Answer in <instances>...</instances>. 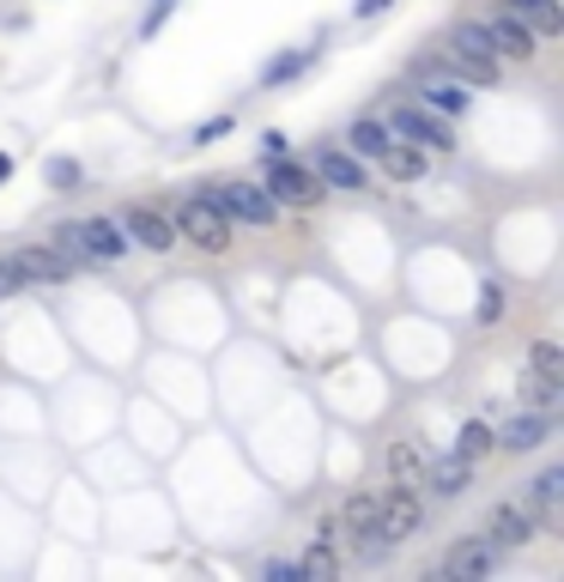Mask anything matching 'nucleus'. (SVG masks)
Listing matches in <instances>:
<instances>
[{"label": "nucleus", "instance_id": "19", "mask_svg": "<svg viewBox=\"0 0 564 582\" xmlns=\"http://www.w3.org/2000/svg\"><path fill=\"white\" fill-rule=\"evenodd\" d=\"M389 122H382V115H358L352 127H346V152H352V159H377L382 146H389Z\"/></svg>", "mask_w": 564, "mask_h": 582}, {"label": "nucleus", "instance_id": "8", "mask_svg": "<svg viewBox=\"0 0 564 582\" xmlns=\"http://www.w3.org/2000/svg\"><path fill=\"white\" fill-rule=\"evenodd\" d=\"M419 528H425V503H419V491H407V486H394L389 498H377V534L382 540H413Z\"/></svg>", "mask_w": 564, "mask_h": 582}, {"label": "nucleus", "instance_id": "18", "mask_svg": "<svg viewBox=\"0 0 564 582\" xmlns=\"http://www.w3.org/2000/svg\"><path fill=\"white\" fill-rule=\"evenodd\" d=\"M504 12L529 19L534 37H558L564 31V7H558V0H504Z\"/></svg>", "mask_w": 564, "mask_h": 582}, {"label": "nucleus", "instance_id": "25", "mask_svg": "<svg viewBox=\"0 0 564 582\" xmlns=\"http://www.w3.org/2000/svg\"><path fill=\"white\" fill-rule=\"evenodd\" d=\"M492 449H498V437H492V425H485V419H468V425H461V431H455V456H468V461H485V456H492Z\"/></svg>", "mask_w": 564, "mask_h": 582}, {"label": "nucleus", "instance_id": "10", "mask_svg": "<svg viewBox=\"0 0 564 582\" xmlns=\"http://www.w3.org/2000/svg\"><path fill=\"white\" fill-rule=\"evenodd\" d=\"M485 37H492L498 61H534L541 55V37L529 31V19H516V12H492V19H480Z\"/></svg>", "mask_w": 564, "mask_h": 582}, {"label": "nucleus", "instance_id": "2", "mask_svg": "<svg viewBox=\"0 0 564 582\" xmlns=\"http://www.w3.org/2000/svg\"><path fill=\"white\" fill-rule=\"evenodd\" d=\"M176 237L183 243H195L201 255H225L230 249V218L219 213V201H213V194H188L183 206H176Z\"/></svg>", "mask_w": 564, "mask_h": 582}, {"label": "nucleus", "instance_id": "32", "mask_svg": "<svg viewBox=\"0 0 564 582\" xmlns=\"http://www.w3.org/2000/svg\"><path fill=\"white\" fill-rule=\"evenodd\" d=\"M286 146H291V140L279 134V127H267V134H262V159H279V152H286Z\"/></svg>", "mask_w": 564, "mask_h": 582}, {"label": "nucleus", "instance_id": "15", "mask_svg": "<svg viewBox=\"0 0 564 582\" xmlns=\"http://www.w3.org/2000/svg\"><path fill=\"white\" fill-rule=\"evenodd\" d=\"M377 159H382V171H389V183H419V176L431 171L425 146H413V140H389Z\"/></svg>", "mask_w": 564, "mask_h": 582}, {"label": "nucleus", "instance_id": "13", "mask_svg": "<svg viewBox=\"0 0 564 582\" xmlns=\"http://www.w3.org/2000/svg\"><path fill=\"white\" fill-rule=\"evenodd\" d=\"M534 534H541V515H534L529 503H498L492 528H485V540H492L498 552H504V547H529Z\"/></svg>", "mask_w": 564, "mask_h": 582}, {"label": "nucleus", "instance_id": "16", "mask_svg": "<svg viewBox=\"0 0 564 582\" xmlns=\"http://www.w3.org/2000/svg\"><path fill=\"white\" fill-rule=\"evenodd\" d=\"M316 61H322V43L286 49V55H274V61H267V68H262V85H267V92H274V85H291V80H298V73H310Z\"/></svg>", "mask_w": 564, "mask_h": 582}, {"label": "nucleus", "instance_id": "29", "mask_svg": "<svg viewBox=\"0 0 564 582\" xmlns=\"http://www.w3.org/2000/svg\"><path fill=\"white\" fill-rule=\"evenodd\" d=\"M230 127H237V115H230V110L225 115H207V122L195 127V146H213V140H225Z\"/></svg>", "mask_w": 564, "mask_h": 582}, {"label": "nucleus", "instance_id": "22", "mask_svg": "<svg viewBox=\"0 0 564 582\" xmlns=\"http://www.w3.org/2000/svg\"><path fill=\"white\" fill-rule=\"evenodd\" d=\"M340 534H377V498L370 491H352V498L340 503Z\"/></svg>", "mask_w": 564, "mask_h": 582}, {"label": "nucleus", "instance_id": "23", "mask_svg": "<svg viewBox=\"0 0 564 582\" xmlns=\"http://www.w3.org/2000/svg\"><path fill=\"white\" fill-rule=\"evenodd\" d=\"M340 576V559H335V540H316L310 552L298 559V582H335Z\"/></svg>", "mask_w": 564, "mask_h": 582}, {"label": "nucleus", "instance_id": "28", "mask_svg": "<svg viewBox=\"0 0 564 582\" xmlns=\"http://www.w3.org/2000/svg\"><path fill=\"white\" fill-rule=\"evenodd\" d=\"M529 370H541V377H564V346L558 340H534L529 346Z\"/></svg>", "mask_w": 564, "mask_h": 582}, {"label": "nucleus", "instance_id": "35", "mask_svg": "<svg viewBox=\"0 0 564 582\" xmlns=\"http://www.w3.org/2000/svg\"><path fill=\"white\" fill-rule=\"evenodd\" d=\"M176 7V0H152V12H146V31H158V24H164V12H171Z\"/></svg>", "mask_w": 564, "mask_h": 582}, {"label": "nucleus", "instance_id": "9", "mask_svg": "<svg viewBox=\"0 0 564 582\" xmlns=\"http://www.w3.org/2000/svg\"><path fill=\"white\" fill-rule=\"evenodd\" d=\"M498 571V547L485 534H473V540H455L450 552H443V564H438V576L443 582H485Z\"/></svg>", "mask_w": 564, "mask_h": 582}, {"label": "nucleus", "instance_id": "21", "mask_svg": "<svg viewBox=\"0 0 564 582\" xmlns=\"http://www.w3.org/2000/svg\"><path fill=\"white\" fill-rule=\"evenodd\" d=\"M389 473H394V486L419 491V486H425V456L401 437V443H389Z\"/></svg>", "mask_w": 564, "mask_h": 582}, {"label": "nucleus", "instance_id": "6", "mask_svg": "<svg viewBox=\"0 0 564 582\" xmlns=\"http://www.w3.org/2000/svg\"><path fill=\"white\" fill-rule=\"evenodd\" d=\"M12 274H19V286H68L73 279V262L55 249V243H24V249L7 255Z\"/></svg>", "mask_w": 564, "mask_h": 582}, {"label": "nucleus", "instance_id": "30", "mask_svg": "<svg viewBox=\"0 0 564 582\" xmlns=\"http://www.w3.org/2000/svg\"><path fill=\"white\" fill-rule=\"evenodd\" d=\"M498 316H504V292L485 279V286H480V321H498Z\"/></svg>", "mask_w": 564, "mask_h": 582}, {"label": "nucleus", "instance_id": "17", "mask_svg": "<svg viewBox=\"0 0 564 582\" xmlns=\"http://www.w3.org/2000/svg\"><path fill=\"white\" fill-rule=\"evenodd\" d=\"M425 486L438 491V498H461V491L473 486V461H468V456H443V461H425Z\"/></svg>", "mask_w": 564, "mask_h": 582}, {"label": "nucleus", "instance_id": "11", "mask_svg": "<svg viewBox=\"0 0 564 582\" xmlns=\"http://www.w3.org/2000/svg\"><path fill=\"white\" fill-rule=\"evenodd\" d=\"M68 237H73V249L92 255V262H122L127 255V237L115 218H80V225H68Z\"/></svg>", "mask_w": 564, "mask_h": 582}, {"label": "nucleus", "instance_id": "4", "mask_svg": "<svg viewBox=\"0 0 564 582\" xmlns=\"http://www.w3.org/2000/svg\"><path fill=\"white\" fill-rule=\"evenodd\" d=\"M207 194L219 201L225 218H243V225H255V231H274L279 225V201L262 183H219V188H207Z\"/></svg>", "mask_w": 564, "mask_h": 582}, {"label": "nucleus", "instance_id": "7", "mask_svg": "<svg viewBox=\"0 0 564 582\" xmlns=\"http://www.w3.org/2000/svg\"><path fill=\"white\" fill-rule=\"evenodd\" d=\"M122 237L127 243H140V249H152V255H164V249H176V225H171V213H158L152 201H134V206H122Z\"/></svg>", "mask_w": 564, "mask_h": 582}, {"label": "nucleus", "instance_id": "24", "mask_svg": "<svg viewBox=\"0 0 564 582\" xmlns=\"http://www.w3.org/2000/svg\"><path fill=\"white\" fill-rule=\"evenodd\" d=\"M558 503H564V468H546L541 480L529 486V510H534V515H541V522H546V515H553Z\"/></svg>", "mask_w": 564, "mask_h": 582}, {"label": "nucleus", "instance_id": "12", "mask_svg": "<svg viewBox=\"0 0 564 582\" xmlns=\"http://www.w3.org/2000/svg\"><path fill=\"white\" fill-rule=\"evenodd\" d=\"M316 176H322V188H335V194H358V188H370V171L352 159L346 146H316V164H310Z\"/></svg>", "mask_w": 564, "mask_h": 582}, {"label": "nucleus", "instance_id": "36", "mask_svg": "<svg viewBox=\"0 0 564 582\" xmlns=\"http://www.w3.org/2000/svg\"><path fill=\"white\" fill-rule=\"evenodd\" d=\"M7 176H12V159H7V152H0V183H7Z\"/></svg>", "mask_w": 564, "mask_h": 582}, {"label": "nucleus", "instance_id": "34", "mask_svg": "<svg viewBox=\"0 0 564 582\" xmlns=\"http://www.w3.org/2000/svg\"><path fill=\"white\" fill-rule=\"evenodd\" d=\"M12 292H24V286H19V274H12V262H0V297H12Z\"/></svg>", "mask_w": 564, "mask_h": 582}, {"label": "nucleus", "instance_id": "14", "mask_svg": "<svg viewBox=\"0 0 564 582\" xmlns=\"http://www.w3.org/2000/svg\"><path fill=\"white\" fill-rule=\"evenodd\" d=\"M498 449H510V456H534V449L553 437V412H516L510 425H498Z\"/></svg>", "mask_w": 564, "mask_h": 582}, {"label": "nucleus", "instance_id": "20", "mask_svg": "<svg viewBox=\"0 0 564 582\" xmlns=\"http://www.w3.org/2000/svg\"><path fill=\"white\" fill-rule=\"evenodd\" d=\"M468 85L461 80H443V73H431L425 80V110H438V115H468Z\"/></svg>", "mask_w": 564, "mask_h": 582}, {"label": "nucleus", "instance_id": "5", "mask_svg": "<svg viewBox=\"0 0 564 582\" xmlns=\"http://www.w3.org/2000/svg\"><path fill=\"white\" fill-rule=\"evenodd\" d=\"M262 164H267V183H262V188L274 194L279 206H316V201L328 194L322 176H316L310 164H291L286 152H279V159H262Z\"/></svg>", "mask_w": 564, "mask_h": 582}, {"label": "nucleus", "instance_id": "33", "mask_svg": "<svg viewBox=\"0 0 564 582\" xmlns=\"http://www.w3.org/2000/svg\"><path fill=\"white\" fill-rule=\"evenodd\" d=\"M389 7H394V0H358V7H352V19H382Z\"/></svg>", "mask_w": 564, "mask_h": 582}, {"label": "nucleus", "instance_id": "26", "mask_svg": "<svg viewBox=\"0 0 564 582\" xmlns=\"http://www.w3.org/2000/svg\"><path fill=\"white\" fill-rule=\"evenodd\" d=\"M522 395H529V407H534V412H553L558 400H564V377H541V370H529Z\"/></svg>", "mask_w": 564, "mask_h": 582}, {"label": "nucleus", "instance_id": "27", "mask_svg": "<svg viewBox=\"0 0 564 582\" xmlns=\"http://www.w3.org/2000/svg\"><path fill=\"white\" fill-rule=\"evenodd\" d=\"M43 176H49V188L73 194V188L85 183V164H80V159H49V164H43Z\"/></svg>", "mask_w": 564, "mask_h": 582}, {"label": "nucleus", "instance_id": "3", "mask_svg": "<svg viewBox=\"0 0 564 582\" xmlns=\"http://www.w3.org/2000/svg\"><path fill=\"white\" fill-rule=\"evenodd\" d=\"M389 134L394 140H413V146H425V152H455L450 115L425 110V103H394V110H389Z\"/></svg>", "mask_w": 564, "mask_h": 582}, {"label": "nucleus", "instance_id": "1", "mask_svg": "<svg viewBox=\"0 0 564 582\" xmlns=\"http://www.w3.org/2000/svg\"><path fill=\"white\" fill-rule=\"evenodd\" d=\"M450 68L461 73V85H498L504 80V61H498L492 37L480 19H461L450 31Z\"/></svg>", "mask_w": 564, "mask_h": 582}, {"label": "nucleus", "instance_id": "31", "mask_svg": "<svg viewBox=\"0 0 564 582\" xmlns=\"http://www.w3.org/2000/svg\"><path fill=\"white\" fill-rule=\"evenodd\" d=\"M262 576H267V582H298V564H286V559H267V564H262Z\"/></svg>", "mask_w": 564, "mask_h": 582}]
</instances>
